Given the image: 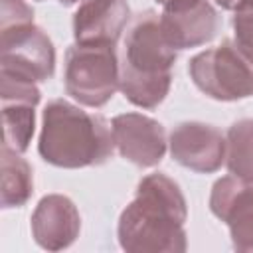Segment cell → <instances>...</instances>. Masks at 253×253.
Segmentation results:
<instances>
[{"mask_svg": "<svg viewBox=\"0 0 253 253\" xmlns=\"http://www.w3.org/2000/svg\"><path fill=\"white\" fill-rule=\"evenodd\" d=\"M186 198L162 172L144 176L132 202L121 211L117 235L128 253H182L188 247Z\"/></svg>", "mask_w": 253, "mask_h": 253, "instance_id": "1", "label": "cell"}, {"mask_svg": "<svg viewBox=\"0 0 253 253\" xmlns=\"http://www.w3.org/2000/svg\"><path fill=\"white\" fill-rule=\"evenodd\" d=\"M34 241L47 251L67 249L81 229V215L77 206L61 194L43 196L30 219Z\"/></svg>", "mask_w": 253, "mask_h": 253, "instance_id": "11", "label": "cell"}, {"mask_svg": "<svg viewBox=\"0 0 253 253\" xmlns=\"http://www.w3.org/2000/svg\"><path fill=\"white\" fill-rule=\"evenodd\" d=\"M210 210L229 227L233 249L253 253V184L235 176L215 180L210 194Z\"/></svg>", "mask_w": 253, "mask_h": 253, "instance_id": "7", "label": "cell"}, {"mask_svg": "<svg viewBox=\"0 0 253 253\" xmlns=\"http://www.w3.org/2000/svg\"><path fill=\"white\" fill-rule=\"evenodd\" d=\"M55 71V49L49 36L32 24L0 30V73L34 83L47 81Z\"/></svg>", "mask_w": 253, "mask_h": 253, "instance_id": "6", "label": "cell"}, {"mask_svg": "<svg viewBox=\"0 0 253 253\" xmlns=\"http://www.w3.org/2000/svg\"><path fill=\"white\" fill-rule=\"evenodd\" d=\"M113 140L119 154L140 168H152L160 164L166 154V130L164 126L142 113H123L111 121Z\"/></svg>", "mask_w": 253, "mask_h": 253, "instance_id": "9", "label": "cell"}, {"mask_svg": "<svg viewBox=\"0 0 253 253\" xmlns=\"http://www.w3.org/2000/svg\"><path fill=\"white\" fill-rule=\"evenodd\" d=\"M57 2H61V4H65V6H69V4H75V2H79V0H57Z\"/></svg>", "mask_w": 253, "mask_h": 253, "instance_id": "20", "label": "cell"}, {"mask_svg": "<svg viewBox=\"0 0 253 253\" xmlns=\"http://www.w3.org/2000/svg\"><path fill=\"white\" fill-rule=\"evenodd\" d=\"M168 146L170 156L180 166L200 174L217 172L225 162V136L219 128L206 123L186 121L176 125Z\"/></svg>", "mask_w": 253, "mask_h": 253, "instance_id": "8", "label": "cell"}, {"mask_svg": "<svg viewBox=\"0 0 253 253\" xmlns=\"http://www.w3.org/2000/svg\"><path fill=\"white\" fill-rule=\"evenodd\" d=\"M225 166L231 176L253 184V119L235 121L225 134Z\"/></svg>", "mask_w": 253, "mask_h": 253, "instance_id": "14", "label": "cell"}, {"mask_svg": "<svg viewBox=\"0 0 253 253\" xmlns=\"http://www.w3.org/2000/svg\"><path fill=\"white\" fill-rule=\"evenodd\" d=\"M2 164V194L0 204L4 210L24 206L34 192V176L30 164L22 158V152H16L2 144L0 150Z\"/></svg>", "mask_w": 253, "mask_h": 253, "instance_id": "13", "label": "cell"}, {"mask_svg": "<svg viewBox=\"0 0 253 253\" xmlns=\"http://www.w3.org/2000/svg\"><path fill=\"white\" fill-rule=\"evenodd\" d=\"M176 49L166 42L160 28V14L140 12L125 38L119 57V89L125 99L140 109L158 107L172 83Z\"/></svg>", "mask_w": 253, "mask_h": 253, "instance_id": "2", "label": "cell"}, {"mask_svg": "<svg viewBox=\"0 0 253 253\" xmlns=\"http://www.w3.org/2000/svg\"><path fill=\"white\" fill-rule=\"evenodd\" d=\"M34 22V10L24 0H2V12H0V30L32 24Z\"/></svg>", "mask_w": 253, "mask_h": 253, "instance_id": "17", "label": "cell"}, {"mask_svg": "<svg viewBox=\"0 0 253 253\" xmlns=\"http://www.w3.org/2000/svg\"><path fill=\"white\" fill-rule=\"evenodd\" d=\"M65 93L83 107L99 109L119 89V55L111 43H73L65 51Z\"/></svg>", "mask_w": 253, "mask_h": 253, "instance_id": "4", "label": "cell"}, {"mask_svg": "<svg viewBox=\"0 0 253 253\" xmlns=\"http://www.w3.org/2000/svg\"><path fill=\"white\" fill-rule=\"evenodd\" d=\"M213 2H215L219 8H223V10H235L241 0H213Z\"/></svg>", "mask_w": 253, "mask_h": 253, "instance_id": "18", "label": "cell"}, {"mask_svg": "<svg viewBox=\"0 0 253 253\" xmlns=\"http://www.w3.org/2000/svg\"><path fill=\"white\" fill-rule=\"evenodd\" d=\"M186 2H194V0H156V4L164 8H172V6H180V4H186Z\"/></svg>", "mask_w": 253, "mask_h": 253, "instance_id": "19", "label": "cell"}, {"mask_svg": "<svg viewBox=\"0 0 253 253\" xmlns=\"http://www.w3.org/2000/svg\"><path fill=\"white\" fill-rule=\"evenodd\" d=\"M194 85L215 101H237L253 95V57L235 40L196 53L188 63Z\"/></svg>", "mask_w": 253, "mask_h": 253, "instance_id": "5", "label": "cell"}, {"mask_svg": "<svg viewBox=\"0 0 253 253\" xmlns=\"http://www.w3.org/2000/svg\"><path fill=\"white\" fill-rule=\"evenodd\" d=\"M36 103L22 99L2 101V123H4V146L26 152L36 126Z\"/></svg>", "mask_w": 253, "mask_h": 253, "instance_id": "15", "label": "cell"}, {"mask_svg": "<svg viewBox=\"0 0 253 253\" xmlns=\"http://www.w3.org/2000/svg\"><path fill=\"white\" fill-rule=\"evenodd\" d=\"M128 18L130 8L126 0H83L73 14L75 43L115 45Z\"/></svg>", "mask_w": 253, "mask_h": 253, "instance_id": "12", "label": "cell"}, {"mask_svg": "<svg viewBox=\"0 0 253 253\" xmlns=\"http://www.w3.org/2000/svg\"><path fill=\"white\" fill-rule=\"evenodd\" d=\"M160 28L166 42L178 49H190L211 42L219 28L215 8L208 0H194L160 12Z\"/></svg>", "mask_w": 253, "mask_h": 253, "instance_id": "10", "label": "cell"}, {"mask_svg": "<svg viewBox=\"0 0 253 253\" xmlns=\"http://www.w3.org/2000/svg\"><path fill=\"white\" fill-rule=\"evenodd\" d=\"M235 43L253 57V0H241L231 18Z\"/></svg>", "mask_w": 253, "mask_h": 253, "instance_id": "16", "label": "cell"}, {"mask_svg": "<svg viewBox=\"0 0 253 253\" xmlns=\"http://www.w3.org/2000/svg\"><path fill=\"white\" fill-rule=\"evenodd\" d=\"M113 128L101 115L87 113L65 99L45 105L38 152L47 164L57 168L99 166L113 156Z\"/></svg>", "mask_w": 253, "mask_h": 253, "instance_id": "3", "label": "cell"}]
</instances>
